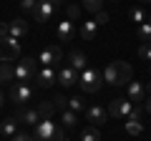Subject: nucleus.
<instances>
[{"instance_id":"obj_1","label":"nucleus","mask_w":151,"mask_h":141,"mask_svg":"<svg viewBox=\"0 0 151 141\" xmlns=\"http://www.w3.org/2000/svg\"><path fill=\"white\" fill-rule=\"evenodd\" d=\"M101 76L111 86H129L131 83V65L126 60H113L101 70Z\"/></svg>"},{"instance_id":"obj_2","label":"nucleus","mask_w":151,"mask_h":141,"mask_svg":"<svg viewBox=\"0 0 151 141\" xmlns=\"http://www.w3.org/2000/svg\"><path fill=\"white\" fill-rule=\"evenodd\" d=\"M33 136H35V141H70L65 131L50 119H43L38 126H33Z\"/></svg>"},{"instance_id":"obj_3","label":"nucleus","mask_w":151,"mask_h":141,"mask_svg":"<svg viewBox=\"0 0 151 141\" xmlns=\"http://www.w3.org/2000/svg\"><path fill=\"white\" fill-rule=\"evenodd\" d=\"M101 83H103V76L96 68H91V65L86 70H81V76H78V86H81L83 93H96L101 88Z\"/></svg>"},{"instance_id":"obj_4","label":"nucleus","mask_w":151,"mask_h":141,"mask_svg":"<svg viewBox=\"0 0 151 141\" xmlns=\"http://www.w3.org/2000/svg\"><path fill=\"white\" fill-rule=\"evenodd\" d=\"M35 73H38V58L35 55H25V60H20V63L15 65V81L18 83L33 81Z\"/></svg>"},{"instance_id":"obj_5","label":"nucleus","mask_w":151,"mask_h":141,"mask_svg":"<svg viewBox=\"0 0 151 141\" xmlns=\"http://www.w3.org/2000/svg\"><path fill=\"white\" fill-rule=\"evenodd\" d=\"M136 103L129 101V98H113L111 106H108V116L111 119H129L131 114H134Z\"/></svg>"},{"instance_id":"obj_6","label":"nucleus","mask_w":151,"mask_h":141,"mask_svg":"<svg viewBox=\"0 0 151 141\" xmlns=\"http://www.w3.org/2000/svg\"><path fill=\"white\" fill-rule=\"evenodd\" d=\"M33 83H35V88H50L53 83H58V70H55V65H43L35 73Z\"/></svg>"},{"instance_id":"obj_7","label":"nucleus","mask_w":151,"mask_h":141,"mask_svg":"<svg viewBox=\"0 0 151 141\" xmlns=\"http://www.w3.org/2000/svg\"><path fill=\"white\" fill-rule=\"evenodd\" d=\"M20 55V43L18 38L8 35V38H0V63L3 60H15Z\"/></svg>"},{"instance_id":"obj_8","label":"nucleus","mask_w":151,"mask_h":141,"mask_svg":"<svg viewBox=\"0 0 151 141\" xmlns=\"http://www.w3.org/2000/svg\"><path fill=\"white\" fill-rule=\"evenodd\" d=\"M33 98V86L30 83H13L10 86V101L13 103H18V106H25L28 101Z\"/></svg>"},{"instance_id":"obj_9","label":"nucleus","mask_w":151,"mask_h":141,"mask_svg":"<svg viewBox=\"0 0 151 141\" xmlns=\"http://www.w3.org/2000/svg\"><path fill=\"white\" fill-rule=\"evenodd\" d=\"M63 60V50H60V45H48V48H43L40 53H38V63L43 65H55Z\"/></svg>"},{"instance_id":"obj_10","label":"nucleus","mask_w":151,"mask_h":141,"mask_svg":"<svg viewBox=\"0 0 151 141\" xmlns=\"http://www.w3.org/2000/svg\"><path fill=\"white\" fill-rule=\"evenodd\" d=\"M15 119L20 121V124H25V126H38L40 121H43L40 114H38V109H28V106H20V109H18Z\"/></svg>"},{"instance_id":"obj_11","label":"nucleus","mask_w":151,"mask_h":141,"mask_svg":"<svg viewBox=\"0 0 151 141\" xmlns=\"http://www.w3.org/2000/svg\"><path fill=\"white\" fill-rule=\"evenodd\" d=\"M53 13H55V5H53V3H50V0H40L38 8H35V13H33V20L48 23L50 18H53Z\"/></svg>"},{"instance_id":"obj_12","label":"nucleus","mask_w":151,"mask_h":141,"mask_svg":"<svg viewBox=\"0 0 151 141\" xmlns=\"http://www.w3.org/2000/svg\"><path fill=\"white\" fill-rule=\"evenodd\" d=\"M78 76H81V73L65 63L63 68L58 70V83H60V86H65V88H70V86H76V83H78Z\"/></svg>"},{"instance_id":"obj_13","label":"nucleus","mask_w":151,"mask_h":141,"mask_svg":"<svg viewBox=\"0 0 151 141\" xmlns=\"http://www.w3.org/2000/svg\"><path fill=\"white\" fill-rule=\"evenodd\" d=\"M106 119H108V114L101 106H88L86 109V121H91V126H96V129L106 124Z\"/></svg>"},{"instance_id":"obj_14","label":"nucleus","mask_w":151,"mask_h":141,"mask_svg":"<svg viewBox=\"0 0 151 141\" xmlns=\"http://www.w3.org/2000/svg\"><path fill=\"white\" fill-rule=\"evenodd\" d=\"M76 35V25L70 18H63V20L58 23V28H55V38L58 40H70Z\"/></svg>"},{"instance_id":"obj_15","label":"nucleus","mask_w":151,"mask_h":141,"mask_svg":"<svg viewBox=\"0 0 151 141\" xmlns=\"http://www.w3.org/2000/svg\"><path fill=\"white\" fill-rule=\"evenodd\" d=\"M126 96H129V101H134V103H144L146 101V88L141 86L139 81H131L129 86H126Z\"/></svg>"},{"instance_id":"obj_16","label":"nucleus","mask_w":151,"mask_h":141,"mask_svg":"<svg viewBox=\"0 0 151 141\" xmlns=\"http://www.w3.org/2000/svg\"><path fill=\"white\" fill-rule=\"evenodd\" d=\"M8 33H10L13 38H25V33H28V23L23 20V18H13L10 23H8Z\"/></svg>"},{"instance_id":"obj_17","label":"nucleus","mask_w":151,"mask_h":141,"mask_svg":"<svg viewBox=\"0 0 151 141\" xmlns=\"http://www.w3.org/2000/svg\"><path fill=\"white\" fill-rule=\"evenodd\" d=\"M78 33H81L83 40H96V35H98V23H96V20H83L81 28H78Z\"/></svg>"},{"instance_id":"obj_18","label":"nucleus","mask_w":151,"mask_h":141,"mask_svg":"<svg viewBox=\"0 0 151 141\" xmlns=\"http://www.w3.org/2000/svg\"><path fill=\"white\" fill-rule=\"evenodd\" d=\"M18 126H20V121H18L15 116H8V119L0 121V134H3V136H10V139H13V136L18 134Z\"/></svg>"},{"instance_id":"obj_19","label":"nucleus","mask_w":151,"mask_h":141,"mask_svg":"<svg viewBox=\"0 0 151 141\" xmlns=\"http://www.w3.org/2000/svg\"><path fill=\"white\" fill-rule=\"evenodd\" d=\"M68 65H70V68H76L78 73H81V70H86V68H88V58L81 53V50H73V53L68 55Z\"/></svg>"},{"instance_id":"obj_20","label":"nucleus","mask_w":151,"mask_h":141,"mask_svg":"<svg viewBox=\"0 0 151 141\" xmlns=\"http://www.w3.org/2000/svg\"><path fill=\"white\" fill-rule=\"evenodd\" d=\"M15 83V65L13 60H3L0 63V83Z\"/></svg>"},{"instance_id":"obj_21","label":"nucleus","mask_w":151,"mask_h":141,"mask_svg":"<svg viewBox=\"0 0 151 141\" xmlns=\"http://www.w3.org/2000/svg\"><path fill=\"white\" fill-rule=\"evenodd\" d=\"M124 129H126L129 136H141V134H144V124H141L139 119H126Z\"/></svg>"},{"instance_id":"obj_22","label":"nucleus","mask_w":151,"mask_h":141,"mask_svg":"<svg viewBox=\"0 0 151 141\" xmlns=\"http://www.w3.org/2000/svg\"><path fill=\"white\" fill-rule=\"evenodd\" d=\"M136 35H139V40H144V43H151V15L146 18V23H141V25H139Z\"/></svg>"},{"instance_id":"obj_23","label":"nucleus","mask_w":151,"mask_h":141,"mask_svg":"<svg viewBox=\"0 0 151 141\" xmlns=\"http://www.w3.org/2000/svg\"><path fill=\"white\" fill-rule=\"evenodd\" d=\"M81 141H101V131L96 126H86L81 131Z\"/></svg>"},{"instance_id":"obj_24","label":"nucleus","mask_w":151,"mask_h":141,"mask_svg":"<svg viewBox=\"0 0 151 141\" xmlns=\"http://www.w3.org/2000/svg\"><path fill=\"white\" fill-rule=\"evenodd\" d=\"M53 111H55L53 101H40V103H38V114H40V119H50Z\"/></svg>"},{"instance_id":"obj_25","label":"nucleus","mask_w":151,"mask_h":141,"mask_svg":"<svg viewBox=\"0 0 151 141\" xmlns=\"http://www.w3.org/2000/svg\"><path fill=\"white\" fill-rule=\"evenodd\" d=\"M129 18L136 23V25H141V23H146V10H144V8H139V5H134L129 10Z\"/></svg>"},{"instance_id":"obj_26","label":"nucleus","mask_w":151,"mask_h":141,"mask_svg":"<svg viewBox=\"0 0 151 141\" xmlns=\"http://www.w3.org/2000/svg\"><path fill=\"white\" fill-rule=\"evenodd\" d=\"M68 109L76 111V114H81V111H86V101H83L81 96H70L68 98Z\"/></svg>"},{"instance_id":"obj_27","label":"nucleus","mask_w":151,"mask_h":141,"mask_svg":"<svg viewBox=\"0 0 151 141\" xmlns=\"http://www.w3.org/2000/svg\"><path fill=\"white\" fill-rule=\"evenodd\" d=\"M76 124H78V114H76V111H70V109H65V111H63V126L73 129Z\"/></svg>"},{"instance_id":"obj_28","label":"nucleus","mask_w":151,"mask_h":141,"mask_svg":"<svg viewBox=\"0 0 151 141\" xmlns=\"http://www.w3.org/2000/svg\"><path fill=\"white\" fill-rule=\"evenodd\" d=\"M83 8L88 13H101L103 10V0H83Z\"/></svg>"},{"instance_id":"obj_29","label":"nucleus","mask_w":151,"mask_h":141,"mask_svg":"<svg viewBox=\"0 0 151 141\" xmlns=\"http://www.w3.org/2000/svg\"><path fill=\"white\" fill-rule=\"evenodd\" d=\"M50 101H53V106H55V109H60V111H65V109H68V98H65L63 93H58V96H53Z\"/></svg>"},{"instance_id":"obj_30","label":"nucleus","mask_w":151,"mask_h":141,"mask_svg":"<svg viewBox=\"0 0 151 141\" xmlns=\"http://www.w3.org/2000/svg\"><path fill=\"white\" fill-rule=\"evenodd\" d=\"M139 58H141V60H149V63H151V43H144V45L139 48Z\"/></svg>"},{"instance_id":"obj_31","label":"nucleus","mask_w":151,"mask_h":141,"mask_svg":"<svg viewBox=\"0 0 151 141\" xmlns=\"http://www.w3.org/2000/svg\"><path fill=\"white\" fill-rule=\"evenodd\" d=\"M38 3H40V0H20V8H23L25 13H35Z\"/></svg>"},{"instance_id":"obj_32","label":"nucleus","mask_w":151,"mask_h":141,"mask_svg":"<svg viewBox=\"0 0 151 141\" xmlns=\"http://www.w3.org/2000/svg\"><path fill=\"white\" fill-rule=\"evenodd\" d=\"M13 141H35V136H33V134H25V131H18V134L13 136Z\"/></svg>"},{"instance_id":"obj_33","label":"nucleus","mask_w":151,"mask_h":141,"mask_svg":"<svg viewBox=\"0 0 151 141\" xmlns=\"http://www.w3.org/2000/svg\"><path fill=\"white\" fill-rule=\"evenodd\" d=\"M108 20H111V18H108V13H103V10L96 13V23H98V25H106Z\"/></svg>"},{"instance_id":"obj_34","label":"nucleus","mask_w":151,"mask_h":141,"mask_svg":"<svg viewBox=\"0 0 151 141\" xmlns=\"http://www.w3.org/2000/svg\"><path fill=\"white\" fill-rule=\"evenodd\" d=\"M78 13H81V10H78V5H70V8H68V18H70V20H76Z\"/></svg>"},{"instance_id":"obj_35","label":"nucleus","mask_w":151,"mask_h":141,"mask_svg":"<svg viewBox=\"0 0 151 141\" xmlns=\"http://www.w3.org/2000/svg\"><path fill=\"white\" fill-rule=\"evenodd\" d=\"M144 111L151 114V91H146V101H144Z\"/></svg>"},{"instance_id":"obj_36","label":"nucleus","mask_w":151,"mask_h":141,"mask_svg":"<svg viewBox=\"0 0 151 141\" xmlns=\"http://www.w3.org/2000/svg\"><path fill=\"white\" fill-rule=\"evenodd\" d=\"M5 106V93H3V88H0V109Z\"/></svg>"},{"instance_id":"obj_37","label":"nucleus","mask_w":151,"mask_h":141,"mask_svg":"<svg viewBox=\"0 0 151 141\" xmlns=\"http://www.w3.org/2000/svg\"><path fill=\"white\" fill-rule=\"evenodd\" d=\"M50 3H53V5H55V10H58V8L63 5V0H50Z\"/></svg>"},{"instance_id":"obj_38","label":"nucleus","mask_w":151,"mask_h":141,"mask_svg":"<svg viewBox=\"0 0 151 141\" xmlns=\"http://www.w3.org/2000/svg\"><path fill=\"white\" fill-rule=\"evenodd\" d=\"M141 3H151V0H141Z\"/></svg>"},{"instance_id":"obj_39","label":"nucleus","mask_w":151,"mask_h":141,"mask_svg":"<svg viewBox=\"0 0 151 141\" xmlns=\"http://www.w3.org/2000/svg\"><path fill=\"white\" fill-rule=\"evenodd\" d=\"M149 73H151V68H149Z\"/></svg>"}]
</instances>
